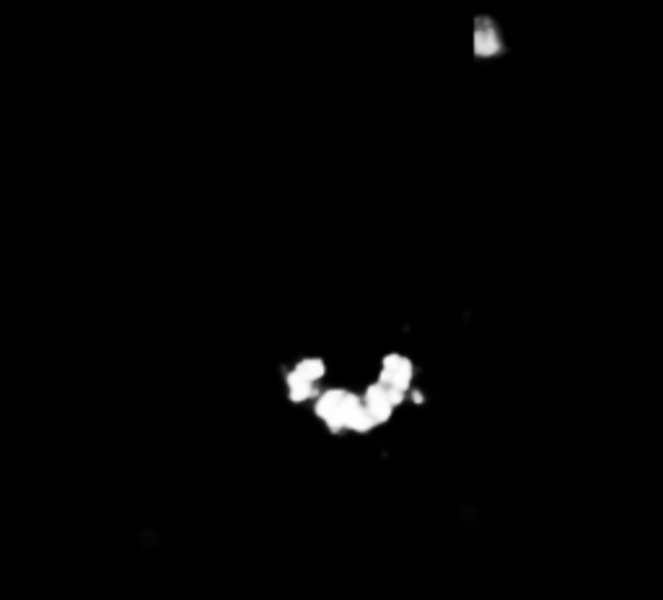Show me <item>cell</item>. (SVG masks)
<instances>
[{
    "instance_id": "1",
    "label": "cell",
    "mask_w": 663,
    "mask_h": 600,
    "mask_svg": "<svg viewBox=\"0 0 663 600\" xmlns=\"http://www.w3.org/2000/svg\"><path fill=\"white\" fill-rule=\"evenodd\" d=\"M360 403H363V399H357L355 394L342 391V388H335V391H327L324 396H319L317 414L324 419V424H327L332 433H339V430H345L350 414L355 412Z\"/></svg>"
},
{
    "instance_id": "2",
    "label": "cell",
    "mask_w": 663,
    "mask_h": 600,
    "mask_svg": "<svg viewBox=\"0 0 663 600\" xmlns=\"http://www.w3.org/2000/svg\"><path fill=\"white\" fill-rule=\"evenodd\" d=\"M503 52V39H500V29L495 21L490 19H477L475 21V55L477 57H495Z\"/></svg>"
},
{
    "instance_id": "3",
    "label": "cell",
    "mask_w": 663,
    "mask_h": 600,
    "mask_svg": "<svg viewBox=\"0 0 663 600\" xmlns=\"http://www.w3.org/2000/svg\"><path fill=\"white\" fill-rule=\"evenodd\" d=\"M412 375H415V367H412V363L407 360L405 354H387V357H384V367H381V378H378V381L407 391L409 383H412Z\"/></svg>"
},
{
    "instance_id": "4",
    "label": "cell",
    "mask_w": 663,
    "mask_h": 600,
    "mask_svg": "<svg viewBox=\"0 0 663 600\" xmlns=\"http://www.w3.org/2000/svg\"><path fill=\"white\" fill-rule=\"evenodd\" d=\"M288 396H290V401H306V399H311V394H314V381H308V378H303L301 373H293L288 375Z\"/></svg>"
},
{
    "instance_id": "5",
    "label": "cell",
    "mask_w": 663,
    "mask_h": 600,
    "mask_svg": "<svg viewBox=\"0 0 663 600\" xmlns=\"http://www.w3.org/2000/svg\"><path fill=\"white\" fill-rule=\"evenodd\" d=\"M373 427H378V424L373 422V417L368 414V409L363 406V403L357 406L355 412L350 414V419H347V424H345V430H353V433H360V435L371 433Z\"/></svg>"
},
{
    "instance_id": "6",
    "label": "cell",
    "mask_w": 663,
    "mask_h": 600,
    "mask_svg": "<svg viewBox=\"0 0 663 600\" xmlns=\"http://www.w3.org/2000/svg\"><path fill=\"white\" fill-rule=\"evenodd\" d=\"M296 373H301L303 378H308V381H319L321 375L327 373V367H324V360L306 357V360H301V363L296 365Z\"/></svg>"
}]
</instances>
